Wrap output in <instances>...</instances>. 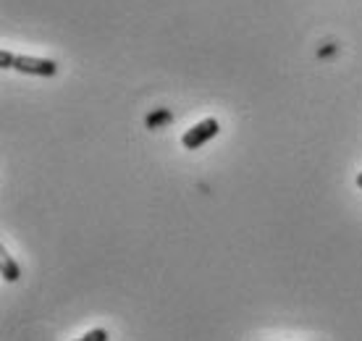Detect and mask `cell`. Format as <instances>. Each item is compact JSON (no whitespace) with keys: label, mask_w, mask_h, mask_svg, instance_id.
Instances as JSON below:
<instances>
[{"label":"cell","mask_w":362,"mask_h":341,"mask_svg":"<svg viewBox=\"0 0 362 341\" xmlns=\"http://www.w3.org/2000/svg\"><path fill=\"white\" fill-rule=\"evenodd\" d=\"M13 61H16V55L13 53H8V50L0 53V66H3V69H13Z\"/></svg>","instance_id":"8992f818"},{"label":"cell","mask_w":362,"mask_h":341,"mask_svg":"<svg viewBox=\"0 0 362 341\" xmlns=\"http://www.w3.org/2000/svg\"><path fill=\"white\" fill-rule=\"evenodd\" d=\"M108 331L105 328H92V331H87L82 336V339H74V341H108Z\"/></svg>","instance_id":"5b68a950"},{"label":"cell","mask_w":362,"mask_h":341,"mask_svg":"<svg viewBox=\"0 0 362 341\" xmlns=\"http://www.w3.org/2000/svg\"><path fill=\"white\" fill-rule=\"evenodd\" d=\"M13 69L21 74H29V76H55L58 74V63L50 61V58H35V55H16L13 61Z\"/></svg>","instance_id":"7a4b0ae2"},{"label":"cell","mask_w":362,"mask_h":341,"mask_svg":"<svg viewBox=\"0 0 362 341\" xmlns=\"http://www.w3.org/2000/svg\"><path fill=\"white\" fill-rule=\"evenodd\" d=\"M357 187L362 189V173H360V176H357Z\"/></svg>","instance_id":"52a82bcc"},{"label":"cell","mask_w":362,"mask_h":341,"mask_svg":"<svg viewBox=\"0 0 362 341\" xmlns=\"http://www.w3.org/2000/svg\"><path fill=\"white\" fill-rule=\"evenodd\" d=\"M218 132H221V124H218L216 118H205V121H199V124H194L192 129L184 132L181 144H184V150H199V147L208 144L213 137H218Z\"/></svg>","instance_id":"6da1fadb"},{"label":"cell","mask_w":362,"mask_h":341,"mask_svg":"<svg viewBox=\"0 0 362 341\" xmlns=\"http://www.w3.org/2000/svg\"><path fill=\"white\" fill-rule=\"evenodd\" d=\"M3 258H0V268H3V279L8 281V284H16L18 279H21V268H18V262L11 258L8 252L3 250L0 252Z\"/></svg>","instance_id":"3957f363"},{"label":"cell","mask_w":362,"mask_h":341,"mask_svg":"<svg viewBox=\"0 0 362 341\" xmlns=\"http://www.w3.org/2000/svg\"><path fill=\"white\" fill-rule=\"evenodd\" d=\"M171 121H173L171 110H168V108H158V110H153V113L145 118V126H147V129H160V126L171 124Z\"/></svg>","instance_id":"277c9868"}]
</instances>
